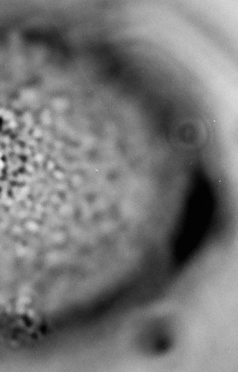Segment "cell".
<instances>
[{"label": "cell", "mask_w": 238, "mask_h": 372, "mask_svg": "<svg viewBox=\"0 0 238 372\" xmlns=\"http://www.w3.org/2000/svg\"><path fill=\"white\" fill-rule=\"evenodd\" d=\"M171 343L170 330L162 322L150 323L142 332L141 346L148 353H164L171 347Z\"/></svg>", "instance_id": "6da1fadb"}]
</instances>
